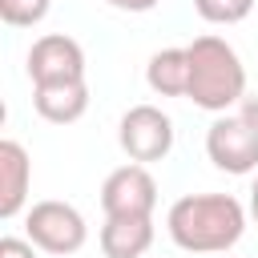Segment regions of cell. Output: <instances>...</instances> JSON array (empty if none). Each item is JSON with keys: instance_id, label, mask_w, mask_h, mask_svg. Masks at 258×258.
Returning <instances> with one entry per match:
<instances>
[{"instance_id": "11", "label": "cell", "mask_w": 258, "mask_h": 258, "mask_svg": "<svg viewBox=\"0 0 258 258\" xmlns=\"http://www.w3.org/2000/svg\"><path fill=\"white\" fill-rule=\"evenodd\" d=\"M145 81L161 97H185L189 93V52L185 48H161L145 64Z\"/></svg>"}, {"instance_id": "15", "label": "cell", "mask_w": 258, "mask_h": 258, "mask_svg": "<svg viewBox=\"0 0 258 258\" xmlns=\"http://www.w3.org/2000/svg\"><path fill=\"white\" fill-rule=\"evenodd\" d=\"M238 117H242L250 129H258V93H246V97H242V105H238Z\"/></svg>"}, {"instance_id": "17", "label": "cell", "mask_w": 258, "mask_h": 258, "mask_svg": "<svg viewBox=\"0 0 258 258\" xmlns=\"http://www.w3.org/2000/svg\"><path fill=\"white\" fill-rule=\"evenodd\" d=\"M250 214H254V222H258V177H254V185H250Z\"/></svg>"}, {"instance_id": "1", "label": "cell", "mask_w": 258, "mask_h": 258, "mask_svg": "<svg viewBox=\"0 0 258 258\" xmlns=\"http://www.w3.org/2000/svg\"><path fill=\"white\" fill-rule=\"evenodd\" d=\"M165 230L189 254H222L246 234V210L230 194H185L169 206Z\"/></svg>"}, {"instance_id": "14", "label": "cell", "mask_w": 258, "mask_h": 258, "mask_svg": "<svg viewBox=\"0 0 258 258\" xmlns=\"http://www.w3.org/2000/svg\"><path fill=\"white\" fill-rule=\"evenodd\" d=\"M0 258H36V246L28 238H0Z\"/></svg>"}, {"instance_id": "12", "label": "cell", "mask_w": 258, "mask_h": 258, "mask_svg": "<svg viewBox=\"0 0 258 258\" xmlns=\"http://www.w3.org/2000/svg\"><path fill=\"white\" fill-rule=\"evenodd\" d=\"M194 8L210 24H238L254 12V0H194Z\"/></svg>"}, {"instance_id": "5", "label": "cell", "mask_w": 258, "mask_h": 258, "mask_svg": "<svg viewBox=\"0 0 258 258\" xmlns=\"http://www.w3.org/2000/svg\"><path fill=\"white\" fill-rule=\"evenodd\" d=\"M153 206H157V181L145 165L129 161L121 169H113L101 185V210L105 218H153Z\"/></svg>"}, {"instance_id": "7", "label": "cell", "mask_w": 258, "mask_h": 258, "mask_svg": "<svg viewBox=\"0 0 258 258\" xmlns=\"http://www.w3.org/2000/svg\"><path fill=\"white\" fill-rule=\"evenodd\" d=\"M206 153L226 173H250L258 169V129H250L242 117H218L206 129Z\"/></svg>"}, {"instance_id": "13", "label": "cell", "mask_w": 258, "mask_h": 258, "mask_svg": "<svg viewBox=\"0 0 258 258\" xmlns=\"http://www.w3.org/2000/svg\"><path fill=\"white\" fill-rule=\"evenodd\" d=\"M48 4L52 0H0V16L12 28H32L48 16Z\"/></svg>"}, {"instance_id": "3", "label": "cell", "mask_w": 258, "mask_h": 258, "mask_svg": "<svg viewBox=\"0 0 258 258\" xmlns=\"http://www.w3.org/2000/svg\"><path fill=\"white\" fill-rule=\"evenodd\" d=\"M24 234L44 254H77L89 238V226H85V214L77 206L48 198L24 214Z\"/></svg>"}, {"instance_id": "16", "label": "cell", "mask_w": 258, "mask_h": 258, "mask_svg": "<svg viewBox=\"0 0 258 258\" xmlns=\"http://www.w3.org/2000/svg\"><path fill=\"white\" fill-rule=\"evenodd\" d=\"M105 4H113V8H121V12H149V8H157L161 0H105Z\"/></svg>"}, {"instance_id": "9", "label": "cell", "mask_w": 258, "mask_h": 258, "mask_svg": "<svg viewBox=\"0 0 258 258\" xmlns=\"http://www.w3.org/2000/svg\"><path fill=\"white\" fill-rule=\"evenodd\" d=\"M153 246V218H105L101 226V254L105 258H141Z\"/></svg>"}, {"instance_id": "2", "label": "cell", "mask_w": 258, "mask_h": 258, "mask_svg": "<svg viewBox=\"0 0 258 258\" xmlns=\"http://www.w3.org/2000/svg\"><path fill=\"white\" fill-rule=\"evenodd\" d=\"M189 52V101L206 113H226L246 97V64L222 36H198Z\"/></svg>"}, {"instance_id": "10", "label": "cell", "mask_w": 258, "mask_h": 258, "mask_svg": "<svg viewBox=\"0 0 258 258\" xmlns=\"http://www.w3.org/2000/svg\"><path fill=\"white\" fill-rule=\"evenodd\" d=\"M32 105L44 121L52 125H73L85 117L89 109V85L85 81H69V85H40L32 89Z\"/></svg>"}, {"instance_id": "8", "label": "cell", "mask_w": 258, "mask_h": 258, "mask_svg": "<svg viewBox=\"0 0 258 258\" xmlns=\"http://www.w3.org/2000/svg\"><path fill=\"white\" fill-rule=\"evenodd\" d=\"M32 185V161L20 141L4 137L0 141V218H16L28 202Z\"/></svg>"}, {"instance_id": "6", "label": "cell", "mask_w": 258, "mask_h": 258, "mask_svg": "<svg viewBox=\"0 0 258 258\" xmlns=\"http://www.w3.org/2000/svg\"><path fill=\"white\" fill-rule=\"evenodd\" d=\"M28 77H32V89L85 81V48L73 36H64V32L40 36L28 48Z\"/></svg>"}, {"instance_id": "4", "label": "cell", "mask_w": 258, "mask_h": 258, "mask_svg": "<svg viewBox=\"0 0 258 258\" xmlns=\"http://www.w3.org/2000/svg\"><path fill=\"white\" fill-rule=\"evenodd\" d=\"M117 141L129 153V161H137V165L161 161L173 149V121L157 105H133L117 125Z\"/></svg>"}]
</instances>
